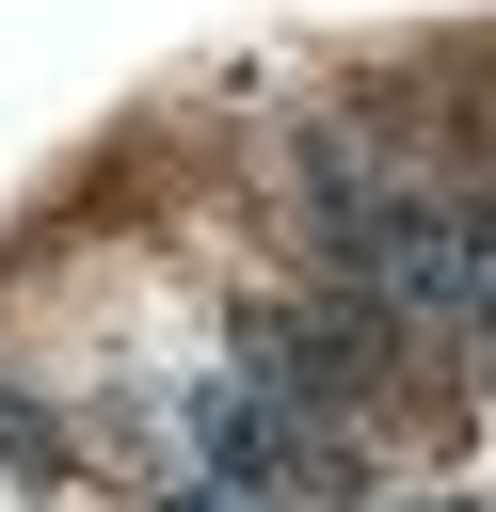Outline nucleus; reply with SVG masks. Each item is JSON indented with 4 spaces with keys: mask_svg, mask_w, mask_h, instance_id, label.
Wrapping results in <instances>:
<instances>
[{
    "mask_svg": "<svg viewBox=\"0 0 496 512\" xmlns=\"http://www.w3.org/2000/svg\"><path fill=\"white\" fill-rule=\"evenodd\" d=\"M0 464H32V480H48V464H64V432H48V416H32V400H16V384H0Z\"/></svg>",
    "mask_w": 496,
    "mask_h": 512,
    "instance_id": "obj_1",
    "label": "nucleus"
},
{
    "mask_svg": "<svg viewBox=\"0 0 496 512\" xmlns=\"http://www.w3.org/2000/svg\"><path fill=\"white\" fill-rule=\"evenodd\" d=\"M160 512H288V496H272V480H208V464H192V480H176Z\"/></svg>",
    "mask_w": 496,
    "mask_h": 512,
    "instance_id": "obj_2",
    "label": "nucleus"
}]
</instances>
